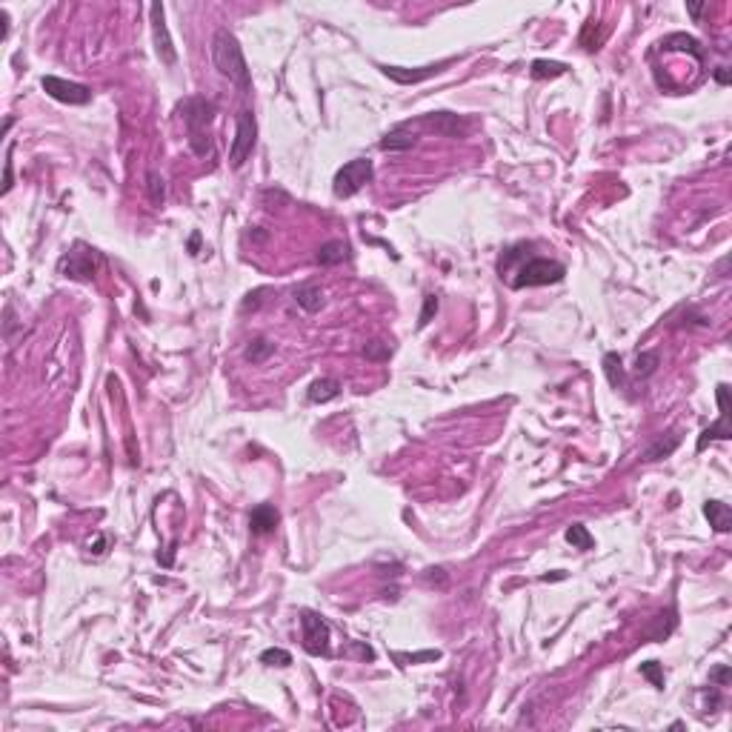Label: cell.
Wrapping results in <instances>:
<instances>
[{"instance_id": "1", "label": "cell", "mask_w": 732, "mask_h": 732, "mask_svg": "<svg viewBox=\"0 0 732 732\" xmlns=\"http://www.w3.org/2000/svg\"><path fill=\"white\" fill-rule=\"evenodd\" d=\"M212 63L214 69L229 77L232 83H237L243 92L252 89V77H249V66H246V57L240 51V43L237 37L229 31V29H217L214 37H212Z\"/></svg>"}, {"instance_id": "32", "label": "cell", "mask_w": 732, "mask_h": 732, "mask_svg": "<svg viewBox=\"0 0 732 732\" xmlns=\"http://www.w3.org/2000/svg\"><path fill=\"white\" fill-rule=\"evenodd\" d=\"M11 189V146L6 149V177H3V192Z\"/></svg>"}, {"instance_id": "14", "label": "cell", "mask_w": 732, "mask_h": 732, "mask_svg": "<svg viewBox=\"0 0 732 732\" xmlns=\"http://www.w3.org/2000/svg\"><path fill=\"white\" fill-rule=\"evenodd\" d=\"M703 518L715 532H729L732 529V509L723 500H706L703 503Z\"/></svg>"}, {"instance_id": "31", "label": "cell", "mask_w": 732, "mask_h": 732, "mask_svg": "<svg viewBox=\"0 0 732 732\" xmlns=\"http://www.w3.org/2000/svg\"><path fill=\"white\" fill-rule=\"evenodd\" d=\"M729 678H732V672H729V666H726V663H721V666H715V669L709 672V681H715L718 686H726V683H729Z\"/></svg>"}, {"instance_id": "9", "label": "cell", "mask_w": 732, "mask_h": 732, "mask_svg": "<svg viewBox=\"0 0 732 732\" xmlns=\"http://www.w3.org/2000/svg\"><path fill=\"white\" fill-rule=\"evenodd\" d=\"M718 406H721V417H718V423H712L709 429L701 432L698 452H703L709 440H729L732 437V429H729V386L726 383L718 386Z\"/></svg>"}, {"instance_id": "34", "label": "cell", "mask_w": 732, "mask_h": 732, "mask_svg": "<svg viewBox=\"0 0 732 732\" xmlns=\"http://www.w3.org/2000/svg\"><path fill=\"white\" fill-rule=\"evenodd\" d=\"M686 11H689V14L698 20V17H701V11H703V6H701V3H689V6H686Z\"/></svg>"}, {"instance_id": "13", "label": "cell", "mask_w": 732, "mask_h": 732, "mask_svg": "<svg viewBox=\"0 0 732 732\" xmlns=\"http://www.w3.org/2000/svg\"><path fill=\"white\" fill-rule=\"evenodd\" d=\"M277 520H280V515H277V509L272 503H257L252 509V515H249V529L254 535H269V532H274Z\"/></svg>"}, {"instance_id": "19", "label": "cell", "mask_w": 732, "mask_h": 732, "mask_svg": "<svg viewBox=\"0 0 732 732\" xmlns=\"http://www.w3.org/2000/svg\"><path fill=\"white\" fill-rule=\"evenodd\" d=\"M346 243L343 240H329V243H323L320 246V252H317V263L320 266H335V263H343L346 260Z\"/></svg>"}, {"instance_id": "15", "label": "cell", "mask_w": 732, "mask_h": 732, "mask_svg": "<svg viewBox=\"0 0 732 732\" xmlns=\"http://www.w3.org/2000/svg\"><path fill=\"white\" fill-rule=\"evenodd\" d=\"M415 143H417V137L409 132L406 123H400V126H395V129H389V132L383 134L380 149H383V152H403V149H412Z\"/></svg>"}, {"instance_id": "8", "label": "cell", "mask_w": 732, "mask_h": 732, "mask_svg": "<svg viewBox=\"0 0 732 732\" xmlns=\"http://www.w3.org/2000/svg\"><path fill=\"white\" fill-rule=\"evenodd\" d=\"M303 646L312 655H329V623L315 612H303Z\"/></svg>"}, {"instance_id": "5", "label": "cell", "mask_w": 732, "mask_h": 732, "mask_svg": "<svg viewBox=\"0 0 732 732\" xmlns=\"http://www.w3.org/2000/svg\"><path fill=\"white\" fill-rule=\"evenodd\" d=\"M254 140H257V123H254V114L249 109L237 112L234 117V140H232V149H229V163L232 169H240L246 163V157L252 154L254 149Z\"/></svg>"}, {"instance_id": "27", "label": "cell", "mask_w": 732, "mask_h": 732, "mask_svg": "<svg viewBox=\"0 0 732 732\" xmlns=\"http://www.w3.org/2000/svg\"><path fill=\"white\" fill-rule=\"evenodd\" d=\"M363 355H366L369 360H389L392 349H389L386 343H380V340H369V343L363 346Z\"/></svg>"}, {"instance_id": "21", "label": "cell", "mask_w": 732, "mask_h": 732, "mask_svg": "<svg viewBox=\"0 0 732 732\" xmlns=\"http://www.w3.org/2000/svg\"><path fill=\"white\" fill-rule=\"evenodd\" d=\"M560 74H566V63H558V60H535L532 63V77L535 80L560 77Z\"/></svg>"}, {"instance_id": "17", "label": "cell", "mask_w": 732, "mask_h": 732, "mask_svg": "<svg viewBox=\"0 0 732 732\" xmlns=\"http://www.w3.org/2000/svg\"><path fill=\"white\" fill-rule=\"evenodd\" d=\"M681 443V435L678 432H669L663 437H658L646 452H643V460H661V458H669Z\"/></svg>"}, {"instance_id": "26", "label": "cell", "mask_w": 732, "mask_h": 732, "mask_svg": "<svg viewBox=\"0 0 732 732\" xmlns=\"http://www.w3.org/2000/svg\"><path fill=\"white\" fill-rule=\"evenodd\" d=\"M149 200L154 203V206H160L163 203V197H166V186H163V177L157 174V172H149Z\"/></svg>"}, {"instance_id": "11", "label": "cell", "mask_w": 732, "mask_h": 732, "mask_svg": "<svg viewBox=\"0 0 732 732\" xmlns=\"http://www.w3.org/2000/svg\"><path fill=\"white\" fill-rule=\"evenodd\" d=\"M94 249H86V246H77L74 252H69L63 260H60V272L66 277H74V280H89L94 274Z\"/></svg>"}, {"instance_id": "24", "label": "cell", "mask_w": 732, "mask_h": 732, "mask_svg": "<svg viewBox=\"0 0 732 732\" xmlns=\"http://www.w3.org/2000/svg\"><path fill=\"white\" fill-rule=\"evenodd\" d=\"M260 663H266V666H289V663H292V655H289L286 649L272 646V649H263V652H260Z\"/></svg>"}, {"instance_id": "28", "label": "cell", "mask_w": 732, "mask_h": 732, "mask_svg": "<svg viewBox=\"0 0 732 732\" xmlns=\"http://www.w3.org/2000/svg\"><path fill=\"white\" fill-rule=\"evenodd\" d=\"M640 675H643V678H649V681H652V686L663 689V669L658 666V661H646V663H640Z\"/></svg>"}, {"instance_id": "25", "label": "cell", "mask_w": 732, "mask_h": 732, "mask_svg": "<svg viewBox=\"0 0 732 732\" xmlns=\"http://www.w3.org/2000/svg\"><path fill=\"white\" fill-rule=\"evenodd\" d=\"M658 352H643V355H638V360H635V372H638V377H649L652 372H655V366H658Z\"/></svg>"}, {"instance_id": "18", "label": "cell", "mask_w": 732, "mask_h": 732, "mask_svg": "<svg viewBox=\"0 0 732 732\" xmlns=\"http://www.w3.org/2000/svg\"><path fill=\"white\" fill-rule=\"evenodd\" d=\"M603 375H606L609 386H615V389L626 383V372H623V363H620L618 352H606L603 355Z\"/></svg>"}, {"instance_id": "4", "label": "cell", "mask_w": 732, "mask_h": 732, "mask_svg": "<svg viewBox=\"0 0 732 732\" xmlns=\"http://www.w3.org/2000/svg\"><path fill=\"white\" fill-rule=\"evenodd\" d=\"M372 174H375V169H372V160H366V157H355V160L343 163L335 172V180H332L335 197H352L355 192H360L372 180Z\"/></svg>"}, {"instance_id": "33", "label": "cell", "mask_w": 732, "mask_h": 732, "mask_svg": "<svg viewBox=\"0 0 732 732\" xmlns=\"http://www.w3.org/2000/svg\"><path fill=\"white\" fill-rule=\"evenodd\" d=\"M715 80H718V83H723V86H726V83H729V71H726V69H723V66H721V69H715Z\"/></svg>"}, {"instance_id": "3", "label": "cell", "mask_w": 732, "mask_h": 732, "mask_svg": "<svg viewBox=\"0 0 732 732\" xmlns=\"http://www.w3.org/2000/svg\"><path fill=\"white\" fill-rule=\"evenodd\" d=\"M566 274V266L558 263V260H549V257H529L520 269H518V277L512 280L515 289H523V286H549V283H560Z\"/></svg>"}, {"instance_id": "23", "label": "cell", "mask_w": 732, "mask_h": 732, "mask_svg": "<svg viewBox=\"0 0 732 732\" xmlns=\"http://www.w3.org/2000/svg\"><path fill=\"white\" fill-rule=\"evenodd\" d=\"M274 352V343H269V340H263V337H257V340H252L249 346H246V360L249 363H263L269 355Z\"/></svg>"}, {"instance_id": "16", "label": "cell", "mask_w": 732, "mask_h": 732, "mask_svg": "<svg viewBox=\"0 0 732 732\" xmlns=\"http://www.w3.org/2000/svg\"><path fill=\"white\" fill-rule=\"evenodd\" d=\"M340 395V383L335 377H317L312 386H309V400L312 403H329Z\"/></svg>"}, {"instance_id": "30", "label": "cell", "mask_w": 732, "mask_h": 732, "mask_svg": "<svg viewBox=\"0 0 732 732\" xmlns=\"http://www.w3.org/2000/svg\"><path fill=\"white\" fill-rule=\"evenodd\" d=\"M437 312V297L435 295H426V300H423V312H420V317H417V326L423 329L429 320H432V315Z\"/></svg>"}, {"instance_id": "6", "label": "cell", "mask_w": 732, "mask_h": 732, "mask_svg": "<svg viewBox=\"0 0 732 732\" xmlns=\"http://www.w3.org/2000/svg\"><path fill=\"white\" fill-rule=\"evenodd\" d=\"M43 92L60 103H69V106H86L92 100V89L83 86V83H74V80H63V77H54V74H46L40 80Z\"/></svg>"}, {"instance_id": "2", "label": "cell", "mask_w": 732, "mask_h": 732, "mask_svg": "<svg viewBox=\"0 0 732 732\" xmlns=\"http://www.w3.org/2000/svg\"><path fill=\"white\" fill-rule=\"evenodd\" d=\"M180 112H183V123H186V132H189V146L194 154H206L212 146H209V123H212V112L214 106L203 97H189L180 103Z\"/></svg>"}, {"instance_id": "7", "label": "cell", "mask_w": 732, "mask_h": 732, "mask_svg": "<svg viewBox=\"0 0 732 732\" xmlns=\"http://www.w3.org/2000/svg\"><path fill=\"white\" fill-rule=\"evenodd\" d=\"M149 17H152V37H154V51H157L160 63L163 66H174L177 63V49H174V40H172L166 17H163V3H152L149 6Z\"/></svg>"}, {"instance_id": "10", "label": "cell", "mask_w": 732, "mask_h": 732, "mask_svg": "<svg viewBox=\"0 0 732 732\" xmlns=\"http://www.w3.org/2000/svg\"><path fill=\"white\" fill-rule=\"evenodd\" d=\"M417 123L423 129L446 134V137H463L469 132V120H463L460 114H452V112H432V114H423Z\"/></svg>"}, {"instance_id": "20", "label": "cell", "mask_w": 732, "mask_h": 732, "mask_svg": "<svg viewBox=\"0 0 732 732\" xmlns=\"http://www.w3.org/2000/svg\"><path fill=\"white\" fill-rule=\"evenodd\" d=\"M295 300L306 309V312H317L320 306H323V292H320V286H297L295 289Z\"/></svg>"}, {"instance_id": "22", "label": "cell", "mask_w": 732, "mask_h": 732, "mask_svg": "<svg viewBox=\"0 0 732 732\" xmlns=\"http://www.w3.org/2000/svg\"><path fill=\"white\" fill-rule=\"evenodd\" d=\"M566 543H572V549H592L595 546V538L589 535V529L583 523H572L566 529Z\"/></svg>"}, {"instance_id": "12", "label": "cell", "mask_w": 732, "mask_h": 732, "mask_svg": "<svg viewBox=\"0 0 732 732\" xmlns=\"http://www.w3.org/2000/svg\"><path fill=\"white\" fill-rule=\"evenodd\" d=\"M449 60H443V63H437V66H423V69H400V66H380V71L389 77V80H395V83H400V86H409V83H420V80H426V77H432V74H437L443 66H446Z\"/></svg>"}, {"instance_id": "29", "label": "cell", "mask_w": 732, "mask_h": 732, "mask_svg": "<svg viewBox=\"0 0 732 732\" xmlns=\"http://www.w3.org/2000/svg\"><path fill=\"white\" fill-rule=\"evenodd\" d=\"M440 652L437 649H426V652H415V655H406V652H395V661H406V663H417V661H437Z\"/></svg>"}]
</instances>
